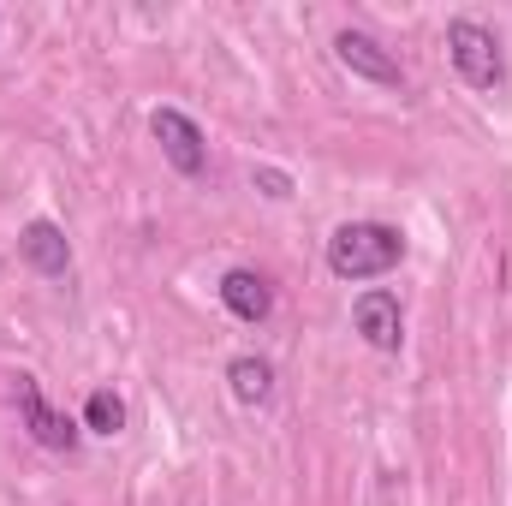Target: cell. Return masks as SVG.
<instances>
[{"label": "cell", "mask_w": 512, "mask_h": 506, "mask_svg": "<svg viewBox=\"0 0 512 506\" xmlns=\"http://www.w3.org/2000/svg\"><path fill=\"white\" fill-rule=\"evenodd\" d=\"M18 256H24L36 274H48V280L72 274V245H66V233H60L54 221H30V227L18 233Z\"/></svg>", "instance_id": "obj_8"}, {"label": "cell", "mask_w": 512, "mask_h": 506, "mask_svg": "<svg viewBox=\"0 0 512 506\" xmlns=\"http://www.w3.org/2000/svg\"><path fill=\"white\" fill-rule=\"evenodd\" d=\"M447 60L471 90H507V54H501V36L489 24L453 18L447 24Z\"/></svg>", "instance_id": "obj_2"}, {"label": "cell", "mask_w": 512, "mask_h": 506, "mask_svg": "<svg viewBox=\"0 0 512 506\" xmlns=\"http://www.w3.org/2000/svg\"><path fill=\"white\" fill-rule=\"evenodd\" d=\"M256 191L274 197V203H286V197H292V179H286L280 167H256Z\"/></svg>", "instance_id": "obj_11"}, {"label": "cell", "mask_w": 512, "mask_h": 506, "mask_svg": "<svg viewBox=\"0 0 512 506\" xmlns=\"http://www.w3.org/2000/svg\"><path fill=\"white\" fill-rule=\"evenodd\" d=\"M18 411H24V429H30L36 447H48V453H72V447H78V423L60 417V411L42 399L36 376H18Z\"/></svg>", "instance_id": "obj_4"}, {"label": "cell", "mask_w": 512, "mask_h": 506, "mask_svg": "<svg viewBox=\"0 0 512 506\" xmlns=\"http://www.w3.org/2000/svg\"><path fill=\"white\" fill-rule=\"evenodd\" d=\"M149 131H155V143H161V155H167L173 173H185V179H203V173H209V137H203V126H197L191 114L155 108V114H149Z\"/></svg>", "instance_id": "obj_3"}, {"label": "cell", "mask_w": 512, "mask_h": 506, "mask_svg": "<svg viewBox=\"0 0 512 506\" xmlns=\"http://www.w3.org/2000/svg\"><path fill=\"white\" fill-rule=\"evenodd\" d=\"M84 429H90V435H108V441H114V435L126 429V399H120L114 387H96V393L84 399Z\"/></svg>", "instance_id": "obj_10"}, {"label": "cell", "mask_w": 512, "mask_h": 506, "mask_svg": "<svg viewBox=\"0 0 512 506\" xmlns=\"http://www.w3.org/2000/svg\"><path fill=\"white\" fill-rule=\"evenodd\" d=\"M405 262V233L387 221H346L328 239V268L334 280H382Z\"/></svg>", "instance_id": "obj_1"}, {"label": "cell", "mask_w": 512, "mask_h": 506, "mask_svg": "<svg viewBox=\"0 0 512 506\" xmlns=\"http://www.w3.org/2000/svg\"><path fill=\"white\" fill-rule=\"evenodd\" d=\"M221 304H227L239 322L256 328V322L274 316V286H268L256 268H227V274H221Z\"/></svg>", "instance_id": "obj_7"}, {"label": "cell", "mask_w": 512, "mask_h": 506, "mask_svg": "<svg viewBox=\"0 0 512 506\" xmlns=\"http://www.w3.org/2000/svg\"><path fill=\"white\" fill-rule=\"evenodd\" d=\"M334 54H340V66H346L352 78H370V84H382V90H399V84H405L399 60L387 54L376 36H364V30H340V36H334Z\"/></svg>", "instance_id": "obj_6"}, {"label": "cell", "mask_w": 512, "mask_h": 506, "mask_svg": "<svg viewBox=\"0 0 512 506\" xmlns=\"http://www.w3.org/2000/svg\"><path fill=\"white\" fill-rule=\"evenodd\" d=\"M227 387H233L239 405H268V399H274V364L256 358V352H239V358L227 364Z\"/></svg>", "instance_id": "obj_9"}, {"label": "cell", "mask_w": 512, "mask_h": 506, "mask_svg": "<svg viewBox=\"0 0 512 506\" xmlns=\"http://www.w3.org/2000/svg\"><path fill=\"white\" fill-rule=\"evenodd\" d=\"M352 328L364 334V346L399 352V340H405V310H399V298H393L387 286H370V292L352 304Z\"/></svg>", "instance_id": "obj_5"}]
</instances>
